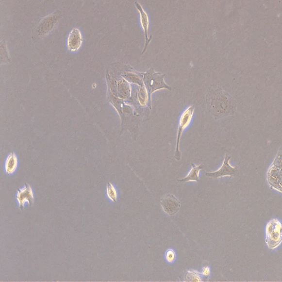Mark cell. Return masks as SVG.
<instances>
[{
  "instance_id": "cell-11",
  "label": "cell",
  "mask_w": 282,
  "mask_h": 282,
  "mask_svg": "<svg viewBox=\"0 0 282 282\" xmlns=\"http://www.w3.org/2000/svg\"><path fill=\"white\" fill-rule=\"evenodd\" d=\"M203 168V165H200L199 166H196L194 164L191 165V168L188 173L186 177L182 179H179L178 181L181 182H199V171Z\"/></svg>"
},
{
  "instance_id": "cell-16",
  "label": "cell",
  "mask_w": 282,
  "mask_h": 282,
  "mask_svg": "<svg viewBox=\"0 0 282 282\" xmlns=\"http://www.w3.org/2000/svg\"><path fill=\"white\" fill-rule=\"evenodd\" d=\"M210 274L211 270L209 266H208V265H206V266L203 267L201 272V275L202 277L208 278L210 277Z\"/></svg>"
},
{
  "instance_id": "cell-4",
  "label": "cell",
  "mask_w": 282,
  "mask_h": 282,
  "mask_svg": "<svg viewBox=\"0 0 282 282\" xmlns=\"http://www.w3.org/2000/svg\"><path fill=\"white\" fill-rule=\"evenodd\" d=\"M194 106L190 105L182 113L181 118H180L177 132V143H176V149L174 154V158L178 161L181 160L182 157L181 149H180V144H181L182 134L183 131L190 125L192 118H193L194 115Z\"/></svg>"
},
{
  "instance_id": "cell-1",
  "label": "cell",
  "mask_w": 282,
  "mask_h": 282,
  "mask_svg": "<svg viewBox=\"0 0 282 282\" xmlns=\"http://www.w3.org/2000/svg\"><path fill=\"white\" fill-rule=\"evenodd\" d=\"M206 101L208 111L216 118L233 116L237 103L234 97L217 85H212L208 89Z\"/></svg>"
},
{
  "instance_id": "cell-14",
  "label": "cell",
  "mask_w": 282,
  "mask_h": 282,
  "mask_svg": "<svg viewBox=\"0 0 282 282\" xmlns=\"http://www.w3.org/2000/svg\"><path fill=\"white\" fill-rule=\"evenodd\" d=\"M186 282H201L202 281V276L201 273L195 269H190L187 271L185 275Z\"/></svg>"
},
{
  "instance_id": "cell-8",
  "label": "cell",
  "mask_w": 282,
  "mask_h": 282,
  "mask_svg": "<svg viewBox=\"0 0 282 282\" xmlns=\"http://www.w3.org/2000/svg\"><path fill=\"white\" fill-rule=\"evenodd\" d=\"M161 204L165 213L170 216L177 214L181 209V203L173 194H167L161 200Z\"/></svg>"
},
{
  "instance_id": "cell-6",
  "label": "cell",
  "mask_w": 282,
  "mask_h": 282,
  "mask_svg": "<svg viewBox=\"0 0 282 282\" xmlns=\"http://www.w3.org/2000/svg\"><path fill=\"white\" fill-rule=\"evenodd\" d=\"M231 157L226 154L224 159L223 165L219 168L214 172H208L206 173V177L218 179L227 177V176H233L235 175L238 171V169L236 167H233L231 166L230 161L231 160Z\"/></svg>"
},
{
  "instance_id": "cell-9",
  "label": "cell",
  "mask_w": 282,
  "mask_h": 282,
  "mask_svg": "<svg viewBox=\"0 0 282 282\" xmlns=\"http://www.w3.org/2000/svg\"><path fill=\"white\" fill-rule=\"evenodd\" d=\"M83 43V36L78 28H73L69 33L67 40L68 50L71 52L78 51Z\"/></svg>"
},
{
  "instance_id": "cell-2",
  "label": "cell",
  "mask_w": 282,
  "mask_h": 282,
  "mask_svg": "<svg viewBox=\"0 0 282 282\" xmlns=\"http://www.w3.org/2000/svg\"><path fill=\"white\" fill-rule=\"evenodd\" d=\"M143 82L148 93L149 97V108H150L152 95L153 93L159 90L166 89L171 91V88L165 81L166 74L155 72L153 68H151L145 73H142Z\"/></svg>"
},
{
  "instance_id": "cell-13",
  "label": "cell",
  "mask_w": 282,
  "mask_h": 282,
  "mask_svg": "<svg viewBox=\"0 0 282 282\" xmlns=\"http://www.w3.org/2000/svg\"><path fill=\"white\" fill-rule=\"evenodd\" d=\"M42 22L41 26L39 27V30H42V31H40L39 33H43L44 34L46 33V32H49L52 29V26H54L56 23L55 18L54 16H53V17L49 16V18L44 19V21ZM40 30H39L38 31Z\"/></svg>"
},
{
  "instance_id": "cell-12",
  "label": "cell",
  "mask_w": 282,
  "mask_h": 282,
  "mask_svg": "<svg viewBox=\"0 0 282 282\" xmlns=\"http://www.w3.org/2000/svg\"><path fill=\"white\" fill-rule=\"evenodd\" d=\"M106 196L110 202H116L118 199L116 188L112 182H108L106 187Z\"/></svg>"
},
{
  "instance_id": "cell-7",
  "label": "cell",
  "mask_w": 282,
  "mask_h": 282,
  "mask_svg": "<svg viewBox=\"0 0 282 282\" xmlns=\"http://www.w3.org/2000/svg\"><path fill=\"white\" fill-rule=\"evenodd\" d=\"M137 8V10L140 14V20L142 30L144 31L145 36V45L144 50L142 52V55L144 54L148 48L151 40H152V36L149 35V19L148 14L142 7L140 2L138 1L134 3Z\"/></svg>"
},
{
  "instance_id": "cell-5",
  "label": "cell",
  "mask_w": 282,
  "mask_h": 282,
  "mask_svg": "<svg viewBox=\"0 0 282 282\" xmlns=\"http://www.w3.org/2000/svg\"><path fill=\"white\" fill-rule=\"evenodd\" d=\"M16 199L19 207L33 205L35 200L34 191L29 183H26L18 190L16 193Z\"/></svg>"
},
{
  "instance_id": "cell-10",
  "label": "cell",
  "mask_w": 282,
  "mask_h": 282,
  "mask_svg": "<svg viewBox=\"0 0 282 282\" xmlns=\"http://www.w3.org/2000/svg\"><path fill=\"white\" fill-rule=\"evenodd\" d=\"M18 166V158L14 153H10L6 159L4 171L6 174L11 175L15 173Z\"/></svg>"
},
{
  "instance_id": "cell-3",
  "label": "cell",
  "mask_w": 282,
  "mask_h": 282,
  "mask_svg": "<svg viewBox=\"0 0 282 282\" xmlns=\"http://www.w3.org/2000/svg\"><path fill=\"white\" fill-rule=\"evenodd\" d=\"M265 244L271 250H275L282 243V223L279 219L269 220L265 227Z\"/></svg>"
},
{
  "instance_id": "cell-15",
  "label": "cell",
  "mask_w": 282,
  "mask_h": 282,
  "mask_svg": "<svg viewBox=\"0 0 282 282\" xmlns=\"http://www.w3.org/2000/svg\"><path fill=\"white\" fill-rule=\"evenodd\" d=\"M166 260L167 263L172 264L177 258V255L173 249H168L166 252Z\"/></svg>"
}]
</instances>
